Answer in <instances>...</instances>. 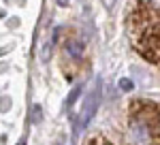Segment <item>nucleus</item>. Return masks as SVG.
<instances>
[{
  "label": "nucleus",
  "instance_id": "obj_1",
  "mask_svg": "<svg viewBox=\"0 0 160 145\" xmlns=\"http://www.w3.org/2000/svg\"><path fill=\"white\" fill-rule=\"evenodd\" d=\"M130 134L137 145H149L160 134V120L158 111L149 102H139L132 105V118H130Z\"/></svg>",
  "mask_w": 160,
  "mask_h": 145
},
{
  "label": "nucleus",
  "instance_id": "obj_2",
  "mask_svg": "<svg viewBox=\"0 0 160 145\" xmlns=\"http://www.w3.org/2000/svg\"><path fill=\"white\" fill-rule=\"evenodd\" d=\"M96 105H98V88L86 98V105H83V111H81V128L92 120V115H94V111H96Z\"/></svg>",
  "mask_w": 160,
  "mask_h": 145
},
{
  "label": "nucleus",
  "instance_id": "obj_3",
  "mask_svg": "<svg viewBox=\"0 0 160 145\" xmlns=\"http://www.w3.org/2000/svg\"><path fill=\"white\" fill-rule=\"evenodd\" d=\"M66 51H68V56H73V58H81L83 56V43L81 41H68V45H66Z\"/></svg>",
  "mask_w": 160,
  "mask_h": 145
},
{
  "label": "nucleus",
  "instance_id": "obj_4",
  "mask_svg": "<svg viewBox=\"0 0 160 145\" xmlns=\"http://www.w3.org/2000/svg\"><path fill=\"white\" fill-rule=\"evenodd\" d=\"M53 43H56V38L51 36V38H47V43L43 45V51H41V60H43V62H49L51 60V53H53Z\"/></svg>",
  "mask_w": 160,
  "mask_h": 145
},
{
  "label": "nucleus",
  "instance_id": "obj_5",
  "mask_svg": "<svg viewBox=\"0 0 160 145\" xmlns=\"http://www.w3.org/2000/svg\"><path fill=\"white\" fill-rule=\"evenodd\" d=\"M38 122H41V107L34 105L32 107V124H38Z\"/></svg>",
  "mask_w": 160,
  "mask_h": 145
},
{
  "label": "nucleus",
  "instance_id": "obj_6",
  "mask_svg": "<svg viewBox=\"0 0 160 145\" xmlns=\"http://www.w3.org/2000/svg\"><path fill=\"white\" fill-rule=\"evenodd\" d=\"M120 90L130 92V90H132V81H130V79H120Z\"/></svg>",
  "mask_w": 160,
  "mask_h": 145
},
{
  "label": "nucleus",
  "instance_id": "obj_7",
  "mask_svg": "<svg viewBox=\"0 0 160 145\" xmlns=\"http://www.w3.org/2000/svg\"><path fill=\"white\" fill-rule=\"evenodd\" d=\"M102 2H105V7H107V9H111V7H113V2H115V0H102Z\"/></svg>",
  "mask_w": 160,
  "mask_h": 145
},
{
  "label": "nucleus",
  "instance_id": "obj_8",
  "mask_svg": "<svg viewBox=\"0 0 160 145\" xmlns=\"http://www.w3.org/2000/svg\"><path fill=\"white\" fill-rule=\"evenodd\" d=\"M100 145H109V143H105V141H100Z\"/></svg>",
  "mask_w": 160,
  "mask_h": 145
}]
</instances>
